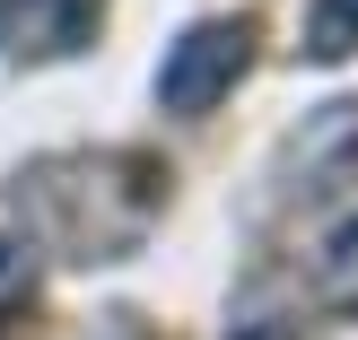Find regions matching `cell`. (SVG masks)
<instances>
[{
  "mask_svg": "<svg viewBox=\"0 0 358 340\" xmlns=\"http://www.w3.org/2000/svg\"><path fill=\"white\" fill-rule=\"evenodd\" d=\"M245 52H254V27L245 17H201L184 44H166V70H157V105L166 114H210L227 87L245 79Z\"/></svg>",
  "mask_w": 358,
  "mask_h": 340,
  "instance_id": "1",
  "label": "cell"
},
{
  "mask_svg": "<svg viewBox=\"0 0 358 340\" xmlns=\"http://www.w3.org/2000/svg\"><path fill=\"white\" fill-rule=\"evenodd\" d=\"M27 288H35V244H9V236H0V314L27 306Z\"/></svg>",
  "mask_w": 358,
  "mask_h": 340,
  "instance_id": "6",
  "label": "cell"
},
{
  "mask_svg": "<svg viewBox=\"0 0 358 340\" xmlns=\"http://www.w3.org/2000/svg\"><path fill=\"white\" fill-rule=\"evenodd\" d=\"M358 52V0H315L306 9V61H350Z\"/></svg>",
  "mask_w": 358,
  "mask_h": 340,
  "instance_id": "4",
  "label": "cell"
},
{
  "mask_svg": "<svg viewBox=\"0 0 358 340\" xmlns=\"http://www.w3.org/2000/svg\"><path fill=\"white\" fill-rule=\"evenodd\" d=\"M87 27H96V0H0V44L27 52V61L79 52Z\"/></svg>",
  "mask_w": 358,
  "mask_h": 340,
  "instance_id": "3",
  "label": "cell"
},
{
  "mask_svg": "<svg viewBox=\"0 0 358 340\" xmlns=\"http://www.w3.org/2000/svg\"><path fill=\"white\" fill-rule=\"evenodd\" d=\"M17 201H35L44 219H62V209H87V192H70V175H62V166H44L27 192H17ZM149 209H157V175H149V166H131V201H122V219H96V227H87V219H70L62 236L79 244V262H114L122 244L149 227Z\"/></svg>",
  "mask_w": 358,
  "mask_h": 340,
  "instance_id": "2",
  "label": "cell"
},
{
  "mask_svg": "<svg viewBox=\"0 0 358 340\" xmlns=\"http://www.w3.org/2000/svg\"><path fill=\"white\" fill-rule=\"evenodd\" d=\"M236 340H297L289 323H262V332H236Z\"/></svg>",
  "mask_w": 358,
  "mask_h": 340,
  "instance_id": "7",
  "label": "cell"
},
{
  "mask_svg": "<svg viewBox=\"0 0 358 340\" xmlns=\"http://www.w3.org/2000/svg\"><path fill=\"white\" fill-rule=\"evenodd\" d=\"M324 297L358 314V219L341 227V236H332V253H324Z\"/></svg>",
  "mask_w": 358,
  "mask_h": 340,
  "instance_id": "5",
  "label": "cell"
}]
</instances>
